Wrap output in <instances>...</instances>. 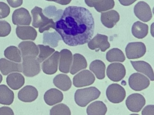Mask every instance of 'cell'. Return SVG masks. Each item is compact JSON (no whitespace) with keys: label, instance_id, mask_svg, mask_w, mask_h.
<instances>
[{"label":"cell","instance_id":"cell-45","mask_svg":"<svg viewBox=\"0 0 154 115\" xmlns=\"http://www.w3.org/2000/svg\"><path fill=\"white\" fill-rule=\"evenodd\" d=\"M46 1H54L56 2L57 0H46Z\"/></svg>","mask_w":154,"mask_h":115},{"label":"cell","instance_id":"cell-18","mask_svg":"<svg viewBox=\"0 0 154 115\" xmlns=\"http://www.w3.org/2000/svg\"><path fill=\"white\" fill-rule=\"evenodd\" d=\"M119 19V14L115 10L102 13L101 15L102 23L105 27L109 28H113Z\"/></svg>","mask_w":154,"mask_h":115},{"label":"cell","instance_id":"cell-34","mask_svg":"<svg viewBox=\"0 0 154 115\" xmlns=\"http://www.w3.org/2000/svg\"><path fill=\"white\" fill-rule=\"evenodd\" d=\"M114 5V0H101L94 5V7L98 12H102L112 9Z\"/></svg>","mask_w":154,"mask_h":115},{"label":"cell","instance_id":"cell-25","mask_svg":"<svg viewBox=\"0 0 154 115\" xmlns=\"http://www.w3.org/2000/svg\"><path fill=\"white\" fill-rule=\"evenodd\" d=\"M14 92L5 84L0 85V104L10 105L13 103Z\"/></svg>","mask_w":154,"mask_h":115},{"label":"cell","instance_id":"cell-33","mask_svg":"<svg viewBox=\"0 0 154 115\" xmlns=\"http://www.w3.org/2000/svg\"><path fill=\"white\" fill-rule=\"evenodd\" d=\"M38 46L39 48L40 52L39 54H38L39 55L38 57L37 58L40 63L45 61L46 58L55 52V49L50 47L49 46L38 45Z\"/></svg>","mask_w":154,"mask_h":115},{"label":"cell","instance_id":"cell-16","mask_svg":"<svg viewBox=\"0 0 154 115\" xmlns=\"http://www.w3.org/2000/svg\"><path fill=\"white\" fill-rule=\"evenodd\" d=\"M60 55L59 71L64 73H68L72 61V54L68 49H63L61 50Z\"/></svg>","mask_w":154,"mask_h":115},{"label":"cell","instance_id":"cell-19","mask_svg":"<svg viewBox=\"0 0 154 115\" xmlns=\"http://www.w3.org/2000/svg\"><path fill=\"white\" fill-rule=\"evenodd\" d=\"M18 46L21 50L22 57L26 56L37 57L39 54L38 46L32 41H22L20 42Z\"/></svg>","mask_w":154,"mask_h":115},{"label":"cell","instance_id":"cell-8","mask_svg":"<svg viewBox=\"0 0 154 115\" xmlns=\"http://www.w3.org/2000/svg\"><path fill=\"white\" fill-rule=\"evenodd\" d=\"M126 73L125 66L120 63L110 64L107 67V76L112 81H119L125 77Z\"/></svg>","mask_w":154,"mask_h":115},{"label":"cell","instance_id":"cell-13","mask_svg":"<svg viewBox=\"0 0 154 115\" xmlns=\"http://www.w3.org/2000/svg\"><path fill=\"white\" fill-rule=\"evenodd\" d=\"M12 18L13 24L16 25H29L32 20L29 12L24 8L15 10Z\"/></svg>","mask_w":154,"mask_h":115},{"label":"cell","instance_id":"cell-22","mask_svg":"<svg viewBox=\"0 0 154 115\" xmlns=\"http://www.w3.org/2000/svg\"><path fill=\"white\" fill-rule=\"evenodd\" d=\"M131 63L137 72L144 74L147 75L151 81H154V72L152 67L149 64L143 61H131Z\"/></svg>","mask_w":154,"mask_h":115},{"label":"cell","instance_id":"cell-1","mask_svg":"<svg viewBox=\"0 0 154 115\" xmlns=\"http://www.w3.org/2000/svg\"><path fill=\"white\" fill-rule=\"evenodd\" d=\"M55 30L66 45L71 46H81L91 39L94 31V19L88 9L69 6L55 22Z\"/></svg>","mask_w":154,"mask_h":115},{"label":"cell","instance_id":"cell-43","mask_svg":"<svg viewBox=\"0 0 154 115\" xmlns=\"http://www.w3.org/2000/svg\"><path fill=\"white\" fill-rule=\"evenodd\" d=\"M72 0H57L56 3L62 5H67L71 2Z\"/></svg>","mask_w":154,"mask_h":115},{"label":"cell","instance_id":"cell-42","mask_svg":"<svg viewBox=\"0 0 154 115\" xmlns=\"http://www.w3.org/2000/svg\"><path fill=\"white\" fill-rule=\"evenodd\" d=\"M101 0H85V4L90 7H94V5Z\"/></svg>","mask_w":154,"mask_h":115},{"label":"cell","instance_id":"cell-36","mask_svg":"<svg viewBox=\"0 0 154 115\" xmlns=\"http://www.w3.org/2000/svg\"><path fill=\"white\" fill-rule=\"evenodd\" d=\"M10 24L5 20H0V37H5L11 31Z\"/></svg>","mask_w":154,"mask_h":115},{"label":"cell","instance_id":"cell-39","mask_svg":"<svg viewBox=\"0 0 154 115\" xmlns=\"http://www.w3.org/2000/svg\"><path fill=\"white\" fill-rule=\"evenodd\" d=\"M14 115L13 110L9 107H2L0 108V115Z\"/></svg>","mask_w":154,"mask_h":115},{"label":"cell","instance_id":"cell-40","mask_svg":"<svg viewBox=\"0 0 154 115\" xmlns=\"http://www.w3.org/2000/svg\"><path fill=\"white\" fill-rule=\"evenodd\" d=\"M7 1L9 5L13 8L19 7L23 4V0H7Z\"/></svg>","mask_w":154,"mask_h":115},{"label":"cell","instance_id":"cell-35","mask_svg":"<svg viewBox=\"0 0 154 115\" xmlns=\"http://www.w3.org/2000/svg\"><path fill=\"white\" fill-rule=\"evenodd\" d=\"M50 115H71V112L69 107L63 103L58 104L50 110Z\"/></svg>","mask_w":154,"mask_h":115},{"label":"cell","instance_id":"cell-24","mask_svg":"<svg viewBox=\"0 0 154 115\" xmlns=\"http://www.w3.org/2000/svg\"><path fill=\"white\" fill-rule=\"evenodd\" d=\"M73 58V63L70 71L71 74H75L79 71L87 67V63L86 59L81 54H75Z\"/></svg>","mask_w":154,"mask_h":115},{"label":"cell","instance_id":"cell-15","mask_svg":"<svg viewBox=\"0 0 154 115\" xmlns=\"http://www.w3.org/2000/svg\"><path fill=\"white\" fill-rule=\"evenodd\" d=\"M18 99L24 102H30L36 99L38 91L36 88L31 85H27L19 92Z\"/></svg>","mask_w":154,"mask_h":115},{"label":"cell","instance_id":"cell-17","mask_svg":"<svg viewBox=\"0 0 154 115\" xmlns=\"http://www.w3.org/2000/svg\"><path fill=\"white\" fill-rule=\"evenodd\" d=\"M0 71L3 75H8L12 72H22L21 64L11 62L6 58L0 59Z\"/></svg>","mask_w":154,"mask_h":115},{"label":"cell","instance_id":"cell-7","mask_svg":"<svg viewBox=\"0 0 154 115\" xmlns=\"http://www.w3.org/2000/svg\"><path fill=\"white\" fill-rule=\"evenodd\" d=\"M149 83L148 78L139 73L132 74L128 79L130 87L135 91H141L146 89Z\"/></svg>","mask_w":154,"mask_h":115},{"label":"cell","instance_id":"cell-31","mask_svg":"<svg viewBox=\"0 0 154 115\" xmlns=\"http://www.w3.org/2000/svg\"><path fill=\"white\" fill-rule=\"evenodd\" d=\"M58 33L56 32H45L43 35V43L51 46L53 47H56L58 46V41L62 40Z\"/></svg>","mask_w":154,"mask_h":115},{"label":"cell","instance_id":"cell-37","mask_svg":"<svg viewBox=\"0 0 154 115\" xmlns=\"http://www.w3.org/2000/svg\"><path fill=\"white\" fill-rule=\"evenodd\" d=\"M10 13L9 6L3 2H0V19L6 18Z\"/></svg>","mask_w":154,"mask_h":115},{"label":"cell","instance_id":"cell-4","mask_svg":"<svg viewBox=\"0 0 154 115\" xmlns=\"http://www.w3.org/2000/svg\"><path fill=\"white\" fill-rule=\"evenodd\" d=\"M22 72L27 77H33L38 74L41 71L40 63L35 57H23Z\"/></svg>","mask_w":154,"mask_h":115},{"label":"cell","instance_id":"cell-38","mask_svg":"<svg viewBox=\"0 0 154 115\" xmlns=\"http://www.w3.org/2000/svg\"><path fill=\"white\" fill-rule=\"evenodd\" d=\"M154 108L153 105H148L146 106L142 111V115H154Z\"/></svg>","mask_w":154,"mask_h":115},{"label":"cell","instance_id":"cell-14","mask_svg":"<svg viewBox=\"0 0 154 115\" xmlns=\"http://www.w3.org/2000/svg\"><path fill=\"white\" fill-rule=\"evenodd\" d=\"M60 53L56 51L51 56L44 61L42 65V68L45 73L53 75L57 71Z\"/></svg>","mask_w":154,"mask_h":115},{"label":"cell","instance_id":"cell-11","mask_svg":"<svg viewBox=\"0 0 154 115\" xmlns=\"http://www.w3.org/2000/svg\"><path fill=\"white\" fill-rule=\"evenodd\" d=\"M88 43L89 48L91 50L97 49V51L100 49L102 52H105L110 46L108 41V37L102 34H97Z\"/></svg>","mask_w":154,"mask_h":115},{"label":"cell","instance_id":"cell-2","mask_svg":"<svg viewBox=\"0 0 154 115\" xmlns=\"http://www.w3.org/2000/svg\"><path fill=\"white\" fill-rule=\"evenodd\" d=\"M33 20L32 25L35 28H39V32L43 33L48 31L51 28L55 29V23L52 19H49L44 15L43 10L40 7L35 6L31 10Z\"/></svg>","mask_w":154,"mask_h":115},{"label":"cell","instance_id":"cell-28","mask_svg":"<svg viewBox=\"0 0 154 115\" xmlns=\"http://www.w3.org/2000/svg\"><path fill=\"white\" fill-rule=\"evenodd\" d=\"M148 26L140 21L134 22L132 25L131 32L132 35L138 39H143L148 33Z\"/></svg>","mask_w":154,"mask_h":115},{"label":"cell","instance_id":"cell-10","mask_svg":"<svg viewBox=\"0 0 154 115\" xmlns=\"http://www.w3.org/2000/svg\"><path fill=\"white\" fill-rule=\"evenodd\" d=\"M95 81L93 74L88 70H85L73 77V83L75 87H80L91 85Z\"/></svg>","mask_w":154,"mask_h":115},{"label":"cell","instance_id":"cell-5","mask_svg":"<svg viewBox=\"0 0 154 115\" xmlns=\"http://www.w3.org/2000/svg\"><path fill=\"white\" fill-rule=\"evenodd\" d=\"M125 89L118 84L109 85L106 90V96L110 102L119 103L124 100L126 97Z\"/></svg>","mask_w":154,"mask_h":115},{"label":"cell","instance_id":"cell-32","mask_svg":"<svg viewBox=\"0 0 154 115\" xmlns=\"http://www.w3.org/2000/svg\"><path fill=\"white\" fill-rule=\"evenodd\" d=\"M106 57L109 62H123L125 60L124 54L118 48H113L109 50L106 54Z\"/></svg>","mask_w":154,"mask_h":115},{"label":"cell","instance_id":"cell-9","mask_svg":"<svg viewBox=\"0 0 154 115\" xmlns=\"http://www.w3.org/2000/svg\"><path fill=\"white\" fill-rule=\"evenodd\" d=\"M146 104V99L143 95L140 93H133L127 98L126 104L130 111L139 112Z\"/></svg>","mask_w":154,"mask_h":115},{"label":"cell","instance_id":"cell-20","mask_svg":"<svg viewBox=\"0 0 154 115\" xmlns=\"http://www.w3.org/2000/svg\"><path fill=\"white\" fill-rule=\"evenodd\" d=\"M16 33L17 37L23 40H35L37 36L36 30L31 26H17Z\"/></svg>","mask_w":154,"mask_h":115},{"label":"cell","instance_id":"cell-26","mask_svg":"<svg viewBox=\"0 0 154 115\" xmlns=\"http://www.w3.org/2000/svg\"><path fill=\"white\" fill-rule=\"evenodd\" d=\"M54 84L58 89L64 91L68 90L72 85V81L70 77L66 75L60 74L57 75L54 78Z\"/></svg>","mask_w":154,"mask_h":115},{"label":"cell","instance_id":"cell-29","mask_svg":"<svg viewBox=\"0 0 154 115\" xmlns=\"http://www.w3.org/2000/svg\"><path fill=\"white\" fill-rule=\"evenodd\" d=\"M105 63L100 60H94L91 62L90 66V70L100 80L103 79L105 77Z\"/></svg>","mask_w":154,"mask_h":115},{"label":"cell","instance_id":"cell-21","mask_svg":"<svg viewBox=\"0 0 154 115\" xmlns=\"http://www.w3.org/2000/svg\"><path fill=\"white\" fill-rule=\"evenodd\" d=\"M63 93L55 88H52L46 92L44 95V99L48 105L53 106L63 101Z\"/></svg>","mask_w":154,"mask_h":115},{"label":"cell","instance_id":"cell-30","mask_svg":"<svg viewBox=\"0 0 154 115\" xmlns=\"http://www.w3.org/2000/svg\"><path fill=\"white\" fill-rule=\"evenodd\" d=\"M5 57L16 63H21L22 61L20 50L15 46H10L4 51Z\"/></svg>","mask_w":154,"mask_h":115},{"label":"cell","instance_id":"cell-27","mask_svg":"<svg viewBox=\"0 0 154 115\" xmlns=\"http://www.w3.org/2000/svg\"><path fill=\"white\" fill-rule=\"evenodd\" d=\"M88 115H104L107 111V108L102 101H96L91 103L86 110Z\"/></svg>","mask_w":154,"mask_h":115},{"label":"cell","instance_id":"cell-6","mask_svg":"<svg viewBox=\"0 0 154 115\" xmlns=\"http://www.w3.org/2000/svg\"><path fill=\"white\" fill-rule=\"evenodd\" d=\"M146 49L141 42H131L125 49L126 56L128 59H136L142 57L146 54Z\"/></svg>","mask_w":154,"mask_h":115},{"label":"cell","instance_id":"cell-3","mask_svg":"<svg viewBox=\"0 0 154 115\" xmlns=\"http://www.w3.org/2000/svg\"><path fill=\"white\" fill-rule=\"evenodd\" d=\"M101 92L95 87L79 89L75 94V100L78 106L85 107L90 102L98 99Z\"/></svg>","mask_w":154,"mask_h":115},{"label":"cell","instance_id":"cell-23","mask_svg":"<svg viewBox=\"0 0 154 115\" xmlns=\"http://www.w3.org/2000/svg\"><path fill=\"white\" fill-rule=\"evenodd\" d=\"M25 80L23 75L19 73H13L8 75L7 82L8 86L14 90L20 89L25 84Z\"/></svg>","mask_w":154,"mask_h":115},{"label":"cell","instance_id":"cell-12","mask_svg":"<svg viewBox=\"0 0 154 115\" xmlns=\"http://www.w3.org/2000/svg\"><path fill=\"white\" fill-rule=\"evenodd\" d=\"M134 12L137 18L144 22L149 21L152 17V13L149 5L142 1L138 2L135 5Z\"/></svg>","mask_w":154,"mask_h":115},{"label":"cell","instance_id":"cell-41","mask_svg":"<svg viewBox=\"0 0 154 115\" xmlns=\"http://www.w3.org/2000/svg\"><path fill=\"white\" fill-rule=\"evenodd\" d=\"M137 0H119L121 4L124 6H129L134 3Z\"/></svg>","mask_w":154,"mask_h":115},{"label":"cell","instance_id":"cell-44","mask_svg":"<svg viewBox=\"0 0 154 115\" xmlns=\"http://www.w3.org/2000/svg\"><path fill=\"white\" fill-rule=\"evenodd\" d=\"M2 79H3V78H2V76L1 75V74H0V83L2 82Z\"/></svg>","mask_w":154,"mask_h":115}]
</instances>
